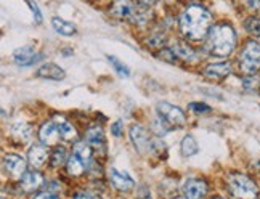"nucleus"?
I'll return each mask as SVG.
<instances>
[{"mask_svg": "<svg viewBox=\"0 0 260 199\" xmlns=\"http://www.w3.org/2000/svg\"><path fill=\"white\" fill-rule=\"evenodd\" d=\"M207 193V183L199 178H189L183 185V196L188 199H203Z\"/></svg>", "mask_w": 260, "mask_h": 199, "instance_id": "nucleus-9", "label": "nucleus"}, {"mask_svg": "<svg viewBox=\"0 0 260 199\" xmlns=\"http://www.w3.org/2000/svg\"><path fill=\"white\" fill-rule=\"evenodd\" d=\"M39 138H41V142L44 145H47V146L55 145V143L59 142V138H61V132H59V127H58L55 119L45 122L41 127V132H39Z\"/></svg>", "mask_w": 260, "mask_h": 199, "instance_id": "nucleus-7", "label": "nucleus"}, {"mask_svg": "<svg viewBox=\"0 0 260 199\" xmlns=\"http://www.w3.org/2000/svg\"><path fill=\"white\" fill-rule=\"evenodd\" d=\"M239 63H241V69L246 74H255L260 69V44L255 41H249L239 55Z\"/></svg>", "mask_w": 260, "mask_h": 199, "instance_id": "nucleus-4", "label": "nucleus"}, {"mask_svg": "<svg viewBox=\"0 0 260 199\" xmlns=\"http://www.w3.org/2000/svg\"><path fill=\"white\" fill-rule=\"evenodd\" d=\"M85 140L90 146H103L105 145V134L102 130V127H90L87 134H85Z\"/></svg>", "mask_w": 260, "mask_h": 199, "instance_id": "nucleus-17", "label": "nucleus"}, {"mask_svg": "<svg viewBox=\"0 0 260 199\" xmlns=\"http://www.w3.org/2000/svg\"><path fill=\"white\" fill-rule=\"evenodd\" d=\"M109 182H111L117 190H121V191H128V190H132V188L135 186V182H134V178L130 177L127 172H122V171H117V169L111 167L109 169Z\"/></svg>", "mask_w": 260, "mask_h": 199, "instance_id": "nucleus-8", "label": "nucleus"}, {"mask_svg": "<svg viewBox=\"0 0 260 199\" xmlns=\"http://www.w3.org/2000/svg\"><path fill=\"white\" fill-rule=\"evenodd\" d=\"M42 183H44V177L36 171L24 172L21 177H19V186H21V190L26 193H31V191L37 190L39 186H42Z\"/></svg>", "mask_w": 260, "mask_h": 199, "instance_id": "nucleus-12", "label": "nucleus"}, {"mask_svg": "<svg viewBox=\"0 0 260 199\" xmlns=\"http://www.w3.org/2000/svg\"><path fill=\"white\" fill-rule=\"evenodd\" d=\"M32 199H59L55 193H50V191H45V193H39L36 194Z\"/></svg>", "mask_w": 260, "mask_h": 199, "instance_id": "nucleus-36", "label": "nucleus"}, {"mask_svg": "<svg viewBox=\"0 0 260 199\" xmlns=\"http://www.w3.org/2000/svg\"><path fill=\"white\" fill-rule=\"evenodd\" d=\"M236 34L230 24L212 26L207 37V48L215 56H228L235 50Z\"/></svg>", "mask_w": 260, "mask_h": 199, "instance_id": "nucleus-2", "label": "nucleus"}, {"mask_svg": "<svg viewBox=\"0 0 260 199\" xmlns=\"http://www.w3.org/2000/svg\"><path fill=\"white\" fill-rule=\"evenodd\" d=\"M198 142L193 135H186L182 140V153L183 156H194L198 153Z\"/></svg>", "mask_w": 260, "mask_h": 199, "instance_id": "nucleus-24", "label": "nucleus"}, {"mask_svg": "<svg viewBox=\"0 0 260 199\" xmlns=\"http://www.w3.org/2000/svg\"><path fill=\"white\" fill-rule=\"evenodd\" d=\"M243 85L246 90H255V88L260 85V81H258V77H246Z\"/></svg>", "mask_w": 260, "mask_h": 199, "instance_id": "nucleus-29", "label": "nucleus"}, {"mask_svg": "<svg viewBox=\"0 0 260 199\" xmlns=\"http://www.w3.org/2000/svg\"><path fill=\"white\" fill-rule=\"evenodd\" d=\"M108 59H109V63L113 64V68L116 69V73H117L119 76H121V77H128V76H130V69H128L122 61H119V59H117L116 56H111V55H109Z\"/></svg>", "mask_w": 260, "mask_h": 199, "instance_id": "nucleus-27", "label": "nucleus"}, {"mask_svg": "<svg viewBox=\"0 0 260 199\" xmlns=\"http://www.w3.org/2000/svg\"><path fill=\"white\" fill-rule=\"evenodd\" d=\"M138 4H142V5H145V7H148V5H153L154 4V0H137Z\"/></svg>", "mask_w": 260, "mask_h": 199, "instance_id": "nucleus-37", "label": "nucleus"}, {"mask_svg": "<svg viewBox=\"0 0 260 199\" xmlns=\"http://www.w3.org/2000/svg\"><path fill=\"white\" fill-rule=\"evenodd\" d=\"M151 130L157 135V137H164L169 130H171V124H169L166 119H162L157 114V117L151 122Z\"/></svg>", "mask_w": 260, "mask_h": 199, "instance_id": "nucleus-23", "label": "nucleus"}, {"mask_svg": "<svg viewBox=\"0 0 260 199\" xmlns=\"http://www.w3.org/2000/svg\"><path fill=\"white\" fill-rule=\"evenodd\" d=\"M12 132H13V135H16L18 138H21V140H24V138H27L29 134H31V128H29V125L24 124V122H18V124L13 125Z\"/></svg>", "mask_w": 260, "mask_h": 199, "instance_id": "nucleus-28", "label": "nucleus"}, {"mask_svg": "<svg viewBox=\"0 0 260 199\" xmlns=\"http://www.w3.org/2000/svg\"><path fill=\"white\" fill-rule=\"evenodd\" d=\"M130 140H132L135 149L140 154H148L149 151H153L154 142H151L149 134L142 125H137V124L132 125V128H130Z\"/></svg>", "mask_w": 260, "mask_h": 199, "instance_id": "nucleus-6", "label": "nucleus"}, {"mask_svg": "<svg viewBox=\"0 0 260 199\" xmlns=\"http://www.w3.org/2000/svg\"><path fill=\"white\" fill-rule=\"evenodd\" d=\"M211 13L201 5H189L180 16V27L189 41L199 42L211 31Z\"/></svg>", "mask_w": 260, "mask_h": 199, "instance_id": "nucleus-1", "label": "nucleus"}, {"mask_svg": "<svg viewBox=\"0 0 260 199\" xmlns=\"http://www.w3.org/2000/svg\"><path fill=\"white\" fill-rule=\"evenodd\" d=\"M74 154L81 159L84 164L90 162V159H92V148L87 142H79L74 145Z\"/></svg>", "mask_w": 260, "mask_h": 199, "instance_id": "nucleus-20", "label": "nucleus"}, {"mask_svg": "<svg viewBox=\"0 0 260 199\" xmlns=\"http://www.w3.org/2000/svg\"><path fill=\"white\" fill-rule=\"evenodd\" d=\"M171 50L174 52V55L180 59H191L194 56V52L185 42H175Z\"/></svg>", "mask_w": 260, "mask_h": 199, "instance_id": "nucleus-21", "label": "nucleus"}, {"mask_svg": "<svg viewBox=\"0 0 260 199\" xmlns=\"http://www.w3.org/2000/svg\"><path fill=\"white\" fill-rule=\"evenodd\" d=\"M204 74L211 79H217V81H223L230 74H232V64L228 61H222V63H212L207 64V68L204 69Z\"/></svg>", "mask_w": 260, "mask_h": 199, "instance_id": "nucleus-13", "label": "nucleus"}, {"mask_svg": "<svg viewBox=\"0 0 260 199\" xmlns=\"http://www.w3.org/2000/svg\"><path fill=\"white\" fill-rule=\"evenodd\" d=\"M37 77L48 79V81H63V79L66 77V74H64V71L58 64H55V63H45L42 68H39Z\"/></svg>", "mask_w": 260, "mask_h": 199, "instance_id": "nucleus-15", "label": "nucleus"}, {"mask_svg": "<svg viewBox=\"0 0 260 199\" xmlns=\"http://www.w3.org/2000/svg\"><path fill=\"white\" fill-rule=\"evenodd\" d=\"M58 127H59V132H61V138L63 140H73V138H76V128L73 127L71 122H68L64 117L61 116H55L53 117Z\"/></svg>", "mask_w": 260, "mask_h": 199, "instance_id": "nucleus-18", "label": "nucleus"}, {"mask_svg": "<svg viewBox=\"0 0 260 199\" xmlns=\"http://www.w3.org/2000/svg\"><path fill=\"white\" fill-rule=\"evenodd\" d=\"M68 172H69V175H73V177H77V175H81V174H84V171H85V167H84V162L79 159L76 154H73L71 157L68 159Z\"/></svg>", "mask_w": 260, "mask_h": 199, "instance_id": "nucleus-22", "label": "nucleus"}, {"mask_svg": "<svg viewBox=\"0 0 260 199\" xmlns=\"http://www.w3.org/2000/svg\"><path fill=\"white\" fill-rule=\"evenodd\" d=\"M174 199H188V197H185V196H182V197H174Z\"/></svg>", "mask_w": 260, "mask_h": 199, "instance_id": "nucleus-38", "label": "nucleus"}, {"mask_svg": "<svg viewBox=\"0 0 260 199\" xmlns=\"http://www.w3.org/2000/svg\"><path fill=\"white\" fill-rule=\"evenodd\" d=\"M74 199H102L98 194H93L92 191H77L74 194Z\"/></svg>", "mask_w": 260, "mask_h": 199, "instance_id": "nucleus-32", "label": "nucleus"}, {"mask_svg": "<svg viewBox=\"0 0 260 199\" xmlns=\"http://www.w3.org/2000/svg\"><path fill=\"white\" fill-rule=\"evenodd\" d=\"M244 27H246V31L249 34L258 37L260 36V18H257V16L247 18L246 21H244Z\"/></svg>", "mask_w": 260, "mask_h": 199, "instance_id": "nucleus-26", "label": "nucleus"}, {"mask_svg": "<svg viewBox=\"0 0 260 199\" xmlns=\"http://www.w3.org/2000/svg\"><path fill=\"white\" fill-rule=\"evenodd\" d=\"M48 157H50V154L44 146H32L29 149V154H27L29 162H31V165H34L36 169L42 167L48 161Z\"/></svg>", "mask_w": 260, "mask_h": 199, "instance_id": "nucleus-16", "label": "nucleus"}, {"mask_svg": "<svg viewBox=\"0 0 260 199\" xmlns=\"http://www.w3.org/2000/svg\"><path fill=\"white\" fill-rule=\"evenodd\" d=\"M13 58H15V61L18 64H21V66H31L32 63L39 61V59H42V56L41 55H36V50L32 47H29V45L16 50Z\"/></svg>", "mask_w": 260, "mask_h": 199, "instance_id": "nucleus-14", "label": "nucleus"}, {"mask_svg": "<svg viewBox=\"0 0 260 199\" xmlns=\"http://www.w3.org/2000/svg\"><path fill=\"white\" fill-rule=\"evenodd\" d=\"M249 10H260V0H241Z\"/></svg>", "mask_w": 260, "mask_h": 199, "instance_id": "nucleus-34", "label": "nucleus"}, {"mask_svg": "<svg viewBox=\"0 0 260 199\" xmlns=\"http://www.w3.org/2000/svg\"><path fill=\"white\" fill-rule=\"evenodd\" d=\"M27 4H29V7H31L32 13H34L36 23H37V24H41V23H42V15H41V12H39V7H37V4L34 2V0H27Z\"/></svg>", "mask_w": 260, "mask_h": 199, "instance_id": "nucleus-31", "label": "nucleus"}, {"mask_svg": "<svg viewBox=\"0 0 260 199\" xmlns=\"http://www.w3.org/2000/svg\"><path fill=\"white\" fill-rule=\"evenodd\" d=\"M189 108H191V111H194V113H198V114H203V113H211V111H212L211 106L203 105V103H191V105H189Z\"/></svg>", "mask_w": 260, "mask_h": 199, "instance_id": "nucleus-30", "label": "nucleus"}, {"mask_svg": "<svg viewBox=\"0 0 260 199\" xmlns=\"http://www.w3.org/2000/svg\"><path fill=\"white\" fill-rule=\"evenodd\" d=\"M137 199H151V193H149V188L146 185H142V186L138 188Z\"/></svg>", "mask_w": 260, "mask_h": 199, "instance_id": "nucleus-33", "label": "nucleus"}, {"mask_svg": "<svg viewBox=\"0 0 260 199\" xmlns=\"http://www.w3.org/2000/svg\"><path fill=\"white\" fill-rule=\"evenodd\" d=\"M156 109H157V114L161 116L162 119H166V121L171 125L180 127V125H185V122H186L185 113L180 108H177V106H174L171 103L161 102V103H157Z\"/></svg>", "mask_w": 260, "mask_h": 199, "instance_id": "nucleus-5", "label": "nucleus"}, {"mask_svg": "<svg viewBox=\"0 0 260 199\" xmlns=\"http://www.w3.org/2000/svg\"><path fill=\"white\" fill-rule=\"evenodd\" d=\"M4 167L10 175L21 177L26 172V161L19 154H5Z\"/></svg>", "mask_w": 260, "mask_h": 199, "instance_id": "nucleus-11", "label": "nucleus"}, {"mask_svg": "<svg viewBox=\"0 0 260 199\" xmlns=\"http://www.w3.org/2000/svg\"><path fill=\"white\" fill-rule=\"evenodd\" d=\"M111 132L114 137H121L122 135V122L121 121H116L111 127Z\"/></svg>", "mask_w": 260, "mask_h": 199, "instance_id": "nucleus-35", "label": "nucleus"}, {"mask_svg": "<svg viewBox=\"0 0 260 199\" xmlns=\"http://www.w3.org/2000/svg\"><path fill=\"white\" fill-rule=\"evenodd\" d=\"M138 8L130 0H116L111 7V15L121 19H134Z\"/></svg>", "mask_w": 260, "mask_h": 199, "instance_id": "nucleus-10", "label": "nucleus"}, {"mask_svg": "<svg viewBox=\"0 0 260 199\" xmlns=\"http://www.w3.org/2000/svg\"><path fill=\"white\" fill-rule=\"evenodd\" d=\"M66 161V149L64 148H55V151L50 154V164L52 167H59Z\"/></svg>", "mask_w": 260, "mask_h": 199, "instance_id": "nucleus-25", "label": "nucleus"}, {"mask_svg": "<svg viewBox=\"0 0 260 199\" xmlns=\"http://www.w3.org/2000/svg\"><path fill=\"white\" fill-rule=\"evenodd\" d=\"M214 199H223V197H220V196H217V197H214Z\"/></svg>", "mask_w": 260, "mask_h": 199, "instance_id": "nucleus-39", "label": "nucleus"}, {"mask_svg": "<svg viewBox=\"0 0 260 199\" xmlns=\"http://www.w3.org/2000/svg\"><path fill=\"white\" fill-rule=\"evenodd\" d=\"M52 26H53L55 31L58 34H61V36H73V34H76V26L73 23L66 21V19H63V18H53L52 19Z\"/></svg>", "mask_w": 260, "mask_h": 199, "instance_id": "nucleus-19", "label": "nucleus"}, {"mask_svg": "<svg viewBox=\"0 0 260 199\" xmlns=\"http://www.w3.org/2000/svg\"><path fill=\"white\" fill-rule=\"evenodd\" d=\"M228 190L236 199H257L258 188L249 177L233 174L228 178Z\"/></svg>", "mask_w": 260, "mask_h": 199, "instance_id": "nucleus-3", "label": "nucleus"}]
</instances>
